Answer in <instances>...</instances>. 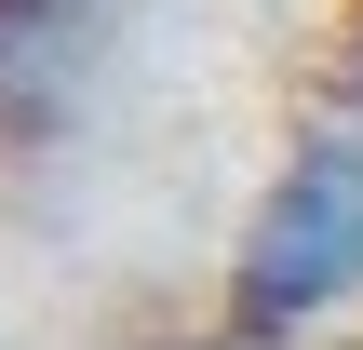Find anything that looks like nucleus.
<instances>
[{
  "instance_id": "1",
  "label": "nucleus",
  "mask_w": 363,
  "mask_h": 350,
  "mask_svg": "<svg viewBox=\"0 0 363 350\" xmlns=\"http://www.w3.org/2000/svg\"><path fill=\"white\" fill-rule=\"evenodd\" d=\"M337 310H363V121H310L229 243V337L296 350Z\"/></svg>"
},
{
  "instance_id": "2",
  "label": "nucleus",
  "mask_w": 363,
  "mask_h": 350,
  "mask_svg": "<svg viewBox=\"0 0 363 350\" xmlns=\"http://www.w3.org/2000/svg\"><path fill=\"white\" fill-rule=\"evenodd\" d=\"M94 81V0H0V148L67 135Z\"/></svg>"
},
{
  "instance_id": "3",
  "label": "nucleus",
  "mask_w": 363,
  "mask_h": 350,
  "mask_svg": "<svg viewBox=\"0 0 363 350\" xmlns=\"http://www.w3.org/2000/svg\"><path fill=\"white\" fill-rule=\"evenodd\" d=\"M337 121H363V0H350V67H337Z\"/></svg>"
},
{
  "instance_id": "4",
  "label": "nucleus",
  "mask_w": 363,
  "mask_h": 350,
  "mask_svg": "<svg viewBox=\"0 0 363 350\" xmlns=\"http://www.w3.org/2000/svg\"><path fill=\"white\" fill-rule=\"evenodd\" d=\"M189 350H242V337H229V324H216V337H189Z\"/></svg>"
}]
</instances>
